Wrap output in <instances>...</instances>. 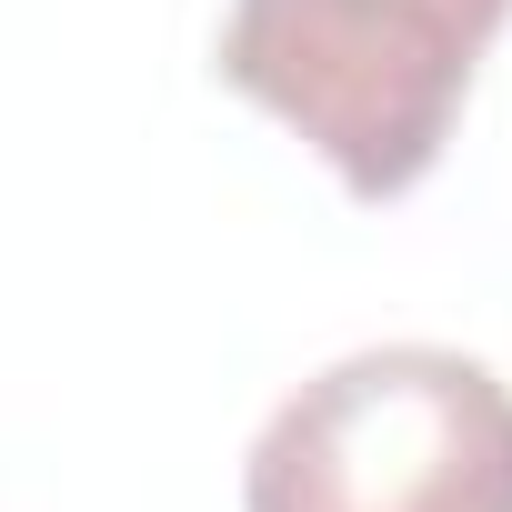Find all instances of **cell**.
Listing matches in <instances>:
<instances>
[{"mask_svg": "<svg viewBox=\"0 0 512 512\" xmlns=\"http://www.w3.org/2000/svg\"><path fill=\"white\" fill-rule=\"evenodd\" d=\"M502 21L512 0H231L221 81L312 141L352 201H402L442 161Z\"/></svg>", "mask_w": 512, "mask_h": 512, "instance_id": "6da1fadb", "label": "cell"}, {"mask_svg": "<svg viewBox=\"0 0 512 512\" xmlns=\"http://www.w3.org/2000/svg\"><path fill=\"white\" fill-rule=\"evenodd\" d=\"M241 512H512V382L442 342L342 352L262 422Z\"/></svg>", "mask_w": 512, "mask_h": 512, "instance_id": "7a4b0ae2", "label": "cell"}]
</instances>
